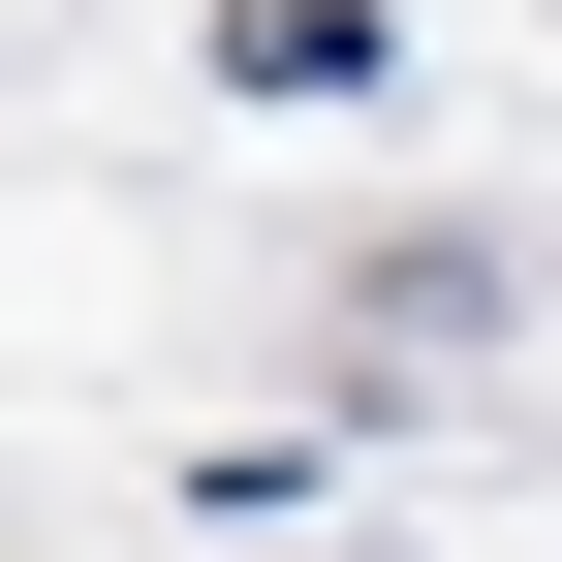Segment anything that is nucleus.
I'll list each match as a JSON object with an SVG mask.
<instances>
[{
    "label": "nucleus",
    "instance_id": "obj_1",
    "mask_svg": "<svg viewBox=\"0 0 562 562\" xmlns=\"http://www.w3.org/2000/svg\"><path fill=\"white\" fill-rule=\"evenodd\" d=\"M220 94H375V0H220Z\"/></svg>",
    "mask_w": 562,
    "mask_h": 562
}]
</instances>
